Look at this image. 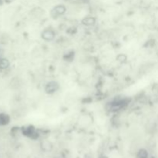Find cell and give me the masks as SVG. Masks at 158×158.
<instances>
[{
	"instance_id": "cell-9",
	"label": "cell",
	"mask_w": 158,
	"mask_h": 158,
	"mask_svg": "<svg viewBox=\"0 0 158 158\" xmlns=\"http://www.w3.org/2000/svg\"><path fill=\"white\" fill-rule=\"evenodd\" d=\"M9 66H10V63L7 59L3 58V57L0 59V69L4 70V69H8Z\"/></svg>"
},
{
	"instance_id": "cell-14",
	"label": "cell",
	"mask_w": 158,
	"mask_h": 158,
	"mask_svg": "<svg viewBox=\"0 0 158 158\" xmlns=\"http://www.w3.org/2000/svg\"><path fill=\"white\" fill-rule=\"evenodd\" d=\"M4 2V0H0V5H2Z\"/></svg>"
},
{
	"instance_id": "cell-8",
	"label": "cell",
	"mask_w": 158,
	"mask_h": 158,
	"mask_svg": "<svg viewBox=\"0 0 158 158\" xmlns=\"http://www.w3.org/2000/svg\"><path fill=\"white\" fill-rule=\"evenodd\" d=\"M41 148L44 151H50L52 149V144L50 141L44 140L41 142Z\"/></svg>"
},
{
	"instance_id": "cell-15",
	"label": "cell",
	"mask_w": 158,
	"mask_h": 158,
	"mask_svg": "<svg viewBox=\"0 0 158 158\" xmlns=\"http://www.w3.org/2000/svg\"><path fill=\"white\" fill-rule=\"evenodd\" d=\"M100 158H107L106 157H104V156H103V157H100Z\"/></svg>"
},
{
	"instance_id": "cell-13",
	"label": "cell",
	"mask_w": 158,
	"mask_h": 158,
	"mask_svg": "<svg viewBox=\"0 0 158 158\" xmlns=\"http://www.w3.org/2000/svg\"><path fill=\"white\" fill-rule=\"evenodd\" d=\"M2 54H3V51L1 49H0V59H1L2 57Z\"/></svg>"
},
{
	"instance_id": "cell-2",
	"label": "cell",
	"mask_w": 158,
	"mask_h": 158,
	"mask_svg": "<svg viewBox=\"0 0 158 158\" xmlns=\"http://www.w3.org/2000/svg\"><path fill=\"white\" fill-rule=\"evenodd\" d=\"M66 12V8L64 5H57L55 7L52 8L51 10L50 15L52 19H58L61 15H64Z\"/></svg>"
},
{
	"instance_id": "cell-11",
	"label": "cell",
	"mask_w": 158,
	"mask_h": 158,
	"mask_svg": "<svg viewBox=\"0 0 158 158\" xmlns=\"http://www.w3.org/2000/svg\"><path fill=\"white\" fill-rule=\"evenodd\" d=\"M117 61L120 62V63H124L127 60V56L124 54H119L117 56Z\"/></svg>"
},
{
	"instance_id": "cell-3",
	"label": "cell",
	"mask_w": 158,
	"mask_h": 158,
	"mask_svg": "<svg viewBox=\"0 0 158 158\" xmlns=\"http://www.w3.org/2000/svg\"><path fill=\"white\" fill-rule=\"evenodd\" d=\"M21 132L23 135L29 137L32 139H36L39 137V134L36 131L35 128H34L32 126L23 127L21 128Z\"/></svg>"
},
{
	"instance_id": "cell-10",
	"label": "cell",
	"mask_w": 158,
	"mask_h": 158,
	"mask_svg": "<svg viewBox=\"0 0 158 158\" xmlns=\"http://www.w3.org/2000/svg\"><path fill=\"white\" fill-rule=\"evenodd\" d=\"M148 151L144 149H140L137 153V158H148Z\"/></svg>"
},
{
	"instance_id": "cell-4",
	"label": "cell",
	"mask_w": 158,
	"mask_h": 158,
	"mask_svg": "<svg viewBox=\"0 0 158 158\" xmlns=\"http://www.w3.org/2000/svg\"><path fill=\"white\" fill-rule=\"evenodd\" d=\"M60 89V84L56 81H50L45 86V92L47 94H53Z\"/></svg>"
},
{
	"instance_id": "cell-6",
	"label": "cell",
	"mask_w": 158,
	"mask_h": 158,
	"mask_svg": "<svg viewBox=\"0 0 158 158\" xmlns=\"http://www.w3.org/2000/svg\"><path fill=\"white\" fill-rule=\"evenodd\" d=\"M11 121L10 116L6 113H0V127H5L9 124Z\"/></svg>"
},
{
	"instance_id": "cell-7",
	"label": "cell",
	"mask_w": 158,
	"mask_h": 158,
	"mask_svg": "<svg viewBox=\"0 0 158 158\" xmlns=\"http://www.w3.org/2000/svg\"><path fill=\"white\" fill-rule=\"evenodd\" d=\"M96 19L94 17L87 16L85 17L83 20H82V24L85 26H92L95 24Z\"/></svg>"
},
{
	"instance_id": "cell-5",
	"label": "cell",
	"mask_w": 158,
	"mask_h": 158,
	"mask_svg": "<svg viewBox=\"0 0 158 158\" xmlns=\"http://www.w3.org/2000/svg\"><path fill=\"white\" fill-rule=\"evenodd\" d=\"M41 37L45 41H52L56 37V33L52 29H46L41 32Z\"/></svg>"
},
{
	"instance_id": "cell-1",
	"label": "cell",
	"mask_w": 158,
	"mask_h": 158,
	"mask_svg": "<svg viewBox=\"0 0 158 158\" xmlns=\"http://www.w3.org/2000/svg\"><path fill=\"white\" fill-rule=\"evenodd\" d=\"M127 104V99H115L110 103L109 110L110 111H117L121 110Z\"/></svg>"
},
{
	"instance_id": "cell-12",
	"label": "cell",
	"mask_w": 158,
	"mask_h": 158,
	"mask_svg": "<svg viewBox=\"0 0 158 158\" xmlns=\"http://www.w3.org/2000/svg\"><path fill=\"white\" fill-rule=\"evenodd\" d=\"M14 1H15V0H4V2L7 3V4H10V3L13 2Z\"/></svg>"
}]
</instances>
